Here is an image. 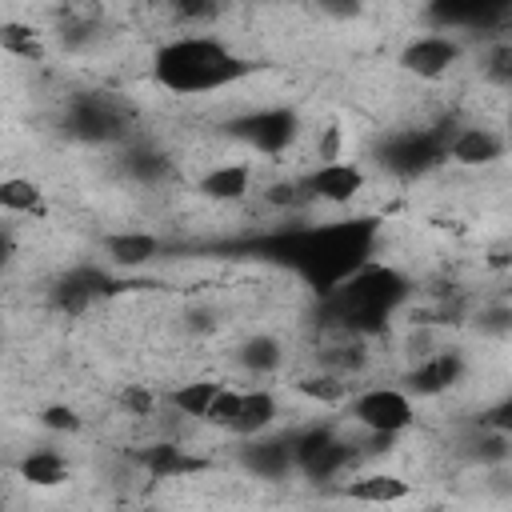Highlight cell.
<instances>
[{"label": "cell", "mask_w": 512, "mask_h": 512, "mask_svg": "<svg viewBox=\"0 0 512 512\" xmlns=\"http://www.w3.org/2000/svg\"><path fill=\"white\" fill-rule=\"evenodd\" d=\"M220 388H224L220 380H188V384H176L172 392H164V404L176 408L184 420H204L208 404L216 400Z\"/></svg>", "instance_id": "19"}, {"label": "cell", "mask_w": 512, "mask_h": 512, "mask_svg": "<svg viewBox=\"0 0 512 512\" xmlns=\"http://www.w3.org/2000/svg\"><path fill=\"white\" fill-rule=\"evenodd\" d=\"M480 424L500 428V432H508V436H512V392H508V396H500V400L480 416Z\"/></svg>", "instance_id": "27"}, {"label": "cell", "mask_w": 512, "mask_h": 512, "mask_svg": "<svg viewBox=\"0 0 512 512\" xmlns=\"http://www.w3.org/2000/svg\"><path fill=\"white\" fill-rule=\"evenodd\" d=\"M508 140H512V112H508Z\"/></svg>", "instance_id": "30"}, {"label": "cell", "mask_w": 512, "mask_h": 512, "mask_svg": "<svg viewBox=\"0 0 512 512\" xmlns=\"http://www.w3.org/2000/svg\"><path fill=\"white\" fill-rule=\"evenodd\" d=\"M236 360H240V368L252 372V376H272V372L284 364V344H280L272 332H256V336H248V340L236 348Z\"/></svg>", "instance_id": "18"}, {"label": "cell", "mask_w": 512, "mask_h": 512, "mask_svg": "<svg viewBox=\"0 0 512 512\" xmlns=\"http://www.w3.org/2000/svg\"><path fill=\"white\" fill-rule=\"evenodd\" d=\"M316 8L324 16H332V20H348V16L360 12V0H316Z\"/></svg>", "instance_id": "28"}, {"label": "cell", "mask_w": 512, "mask_h": 512, "mask_svg": "<svg viewBox=\"0 0 512 512\" xmlns=\"http://www.w3.org/2000/svg\"><path fill=\"white\" fill-rule=\"evenodd\" d=\"M464 56V44L456 36H444V32H428V36H416L404 52H400V64L420 76V80H440L448 76Z\"/></svg>", "instance_id": "8"}, {"label": "cell", "mask_w": 512, "mask_h": 512, "mask_svg": "<svg viewBox=\"0 0 512 512\" xmlns=\"http://www.w3.org/2000/svg\"><path fill=\"white\" fill-rule=\"evenodd\" d=\"M476 328L488 332V336H504V332H512V300H500V304L480 308Z\"/></svg>", "instance_id": "26"}, {"label": "cell", "mask_w": 512, "mask_h": 512, "mask_svg": "<svg viewBox=\"0 0 512 512\" xmlns=\"http://www.w3.org/2000/svg\"><path fill=\"white\" fill-rule=\"evenodd\" d=\"M164 4H168L172 20L184 28H200L220 16V0H164Z\"/></svg>", "instance_id": "23"}, {"label": "cell", "mask_w": 512, "mask_h": 512, "mask_svg": "<svg viewBox=\"0 0 512 512\" xmlns=\"http://www.w3.org/2000/svg\"><path fill=\"white\" fill-rule=\"evenodd\" d=\"M348 420L368 432H396L404 436L416 424V404L408 388L396 384H368L348 396Z\"/></svg>", "instance_id": "3"}, {"label": "cell", "mask_w": 512, "mask_h": 512, "mask_svg": "<svg viewBox=\"0 0 512 512\" xmlns=\"http://www.w3.org/2000/svg\"><path fill=\"white\" fill-rule=\"evenodd\" d=\"M228 128H232V136L244 140L248 148L264 152V156H280V152L292 148V140H296V132H300V120H296L292 108L272 104V108H252V112H244V116L232 120Z\"/></svg>", "instance_id": "5"}, {"label": "cell", "mask_w": 512, "mask_h": 512, "mask_svg": "<svg viewBox=\"0 0 512 512\" xmlns=\"http://www.w3.org/2000/svg\"><path fill=\"white\" fill-rule=\"evenodd\" d=\"M236 408H240V388L224 384V388L216 392V400L208 404V416H204V424H212V428L228 432V428H232V420H236Z\"/></svg>", "instance_id": "24"}, {"label": "cell", "mask_w": 512, "mask_h": 512, "mask_svg": "<svg viewBox=\"0 0 512 512\" xmlns=\"http://www.w3.org/2000/svg\"><path fill=\"white\" fill-rule=\"evenodd\" d=\"M344 492L352 500H364V504H400L412 496V484L396 472H364V476H352L344 484Z\"/></svg>", "instance_id": "16"}, {"label": "cell", "mask_w": 512, "mask_h": 512, "mask_svg": "<svg viewBox=\"0 0 512 512\" xmlns=\"http://www.w3.org/2000/svg\"><path fill=\"white\" fill-rule=\"evenodd\" d=\"M372 248H376V224L368 220H328L280 236V256L312 288H320V296L344 284L360 264H368Z\"/></svg>", "instance_id": "1"}, {"label": "cell", "mask_w": 512, "mask_h": 512, "mask_svg": "<svg viewBox=\"0 0 512 512\" xmlns=\"http://www.w3.org/2000/svg\"><path fill=\"white\" fill-rule=\"evenodd\" d=\"M0 48H4L8 56H20V60H40V56H44V48H40L32 24H16V20H8V24L0 28Z\"/></svg>", "instance_id": "22"}, {"label": "cell", "mask_w": 512, "mask_h": 512, "mask_svg": "<svg viewBox=\"0 0 512 512\" xmlns=\"http://www.w3.org/2000/svg\"><path fill=\"white\" fill-rule=\"evenodd\" d=\"M464 368H468V364H464V352L440 344L436 352H428V356H420V360L408 364L404 388H408L416 400H432V396H444L448 388H456L460 376H464Z\"/></svg>", "instance_id": "6"}, {"label": "cell", "mask_w": 512, "mask_h": 512, "mask_svg": "<svg viewBox=\"0 0 512 512\" xmlns=\"http://www.w3.org/2000/svg\"><path fill=\"white\" fill-rule=\"evenodd\" d=\"M152 72L160 88L176 96H200V92H216V88L244 80L252 64L208 32H180L156 48Z\"/></svg>", "instance_id": "2"}, {"label": "cell", "mask_w": 512, "mask_h": 512, "mask_svg": "<svg viewBox=\"0 0 512 512\" xmlns=\"http://www.w3.org/2000/svg\"><path fill=\"white\" fill-rule=\"evenodd\" d=\"M480 76L488 84H496V88H512V40L508 36L488 44V52L480 60Z\"/></svg>", "instance_id": "21"}, {"label": "cell", "mask_w": 512, "mask_h": 512, "mask_svg": "<svg viewBox=\"0 0 512 512\" xmlns=\"http://www.w3.org/2000/svg\"><path fill=\"white\" fill-rule=\"evenodd\" d=\"M312 200H324V204H352L364 188H368V172L356 164V160H324L316 164L308 176H304Z\"/></svg>", "instance_id": "9"}, {"label": "cell", "mask_w": 512, "mask_h": 512, "mask_svg": "<svg viewBox=\"0 0 512 512\" xmlns=\"http://www.w3.org/2000/svg\"><path fill=\"white\" fill-rule=\"evenodd\" d=\"M240 464L260 476V480H284L288 472H296V452H292V432L284 436H252L248 448H240Z\"/></svg>", "instance_id": "10"}, {"label": "cell", "mask_w": 512, "mask_h": 512, "mask_svg": "<svg viewBox=\"0 0 512 512\" xmlns=\"http://www.w3.org/2000/svg\"><path fill=\"white\" fill-rule=\"evenodd\" d=\"M304 400H316V404H348V396H352V380L348 376H340V372H332V368H312V372H304V376H296V384H292Z\"/></svg>", "instance_id": "17"}, {"label": "cell", "mask_w": 512, "mask_h": 512, "mask_svg": "<svg viewBox=\"0 0 512 512\" xmlns=\"http://www.w3.org/2000/svg\"><path fill=\"white\" fill-rule=\"evenodd\" d=\"M508 148V136H500L496 128L488 124H460L448 140V160L464 164V168H480V164H492L500 160Z\"/></svg>", "instance_id": "11"}, {"label": "cell", "mask_w": 512, "mask_h": 512, "mask_svg": "<svg viewBox=\"0 0 512 512\" xmlns=\"http://www.w3.org/2000/svg\"><path fill=\"white\" fill-rule=\"evenodd\" d=\"M16 472H20V480L32 484V488H56V484H64V480L72 476L64 452H56V448H48V444L24 452L20 464H16Z\"/></svg>", "instance_id": "15"}, {"label": "cell", "mask_w": 512, "mask_h": 512, "mask_svg": "<svg viewBox=\"0 0 512 512\" xmlns=\"http://www.w3.org/2000/svg\"><path fill=\"white\" fill-rule=\"evenodd\" d=\"M40 428H48V432H80L84 428V420H80V412L76 408H68V404H48V408H40Z\"/></svg>", "instance_id": "25"}, {"label": "cell", "mask_w": 512, "mask_h": 512, "mask_svg": "<svg viewBox=\"0 0 512 512\" xmlns=\"http://www.w3.org/2000/svg\"><path fill=\"white\" fill-rule=\"evenodd\" d=\"M104 292H112V276H108L104 268L76 264V268H68V272L48 288V300H52V308H60L64 316H80V312H88Z\"/></svg>", "instance_id": "7"}, {"label": "cell", "mask_w": 512, "mask_h": 512, "mask_svg": "<svg viewBox=\"0 0 512 512\" xmlns=\"http://www.w3.org/2000/svg\"><path fill=\"white\" fill-rule=\"evenodd\" d=\"M64 128L84 144H120L128 136V108L108 92H84L68 100Z\"/></svg>", "instance_id": "4"}, {"label": "cell", "mask_w": 512, "mask_h": 512, "mask_svg": "<svg viewBox=\"0 0 512 512\" xmlns=\"http://www.w3.org/2000/svg\"><path fill=\"white\" fill-rule=\"evenodd\" d=\"M500 36H508V40H512V12L504 16V24H500Z\"/></svg>", "instance_id": "29"}, {"label": "cell", "mask_w": 512, "mask_h": 512, "mask_svg": "<svg viewBox=\"0 0 512 512\" xmlns=\"http://www.w3.org/2000/svg\"><path fill=\"white\" fill-rule=\"evenodd\" d=\"M0 204L8 216H20V212H40L44 208V192L36 180L28 176H4L0 180Z\"/></svg>", "instance_id": "20"}, {"label": "cell", "mask_w": 512, "mask_h": 512, "mask_svg": "<svg viewBox=\"0 0 512 512\" xmlns=\"http://www.w3.org/2000/svg\"><path fill=\"white\" fill-rule=\"evenodd\" d=\"M196 192L216 204H236L252 192V164H216L196 180Z\"/></svg>", "instance_id": "13"}, {"label": "cell", "mask_w": 512, "mask_h": 512, "mask_svg": "<svg viewBox=\"0 0 512 512\" xmlns=\"http://www.w3.org/2000/svg\"><path fill=\"white\" fill-rule=\"evenodd\" d=\"M276 396L268 388H240V408H236V420L228 428V436H240V440H252V436H264L276 428Z\"/></svg>", "instance_id": "12"}, {"label": "cell", "mask_w": 512, "mask_h": 512, "mask_svg": "<svg viewBox=\"0 0 512 512\" xmlns=\"http://www.w3.org/2000/svg\"><path fill=\"white\" fill-rule=\"evenodd\" d=\"M160 256V240L152 232H112L104 236V260L116 268H144Z\"/></svg>", "instance_id": "14"}]
</instances>
